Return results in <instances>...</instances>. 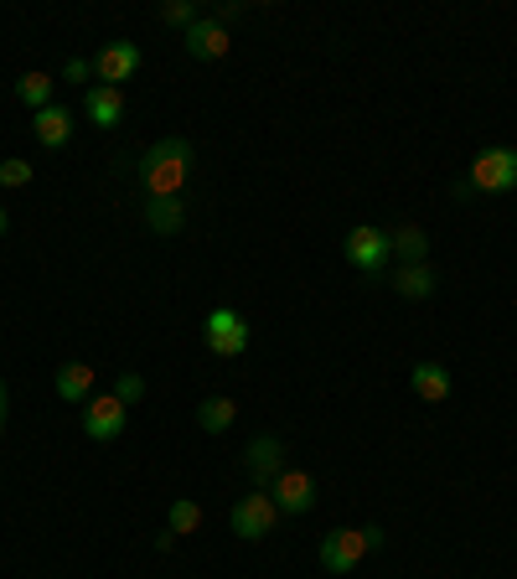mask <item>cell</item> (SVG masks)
I'll return each mask as SVG.
<instances>
[{
    "label": "cell",
    "mask_w": 517,
    "mask_h": 579,
    "mask_svg": "<svg viewBox=\"0 0 517 579\" xmlns=\"http://www.w3.org/2000/svg\"><path fill=\"white\" fill-rule=\"evenodd\" d=\"M187 177H192V140H181V134H166V140H156L140 156V192H146V202L181 197Z\"/></svg>",
    "instance_id": "cell-1"
},
{
    "label": "cell",
    "mask_w": 517,
    "mask_h": 579,
    "mask_svg": "<svg viewBox=\"0 0 517 579\" xmlns=\"http://www.w3.org/2000/svg\"><path fill=\"white\" fill-rule=\"evenodd\" d=\"M517 192V150L487 146L466 166V181H456V197H507Z\"/></svg>",
    "instance_id": "cell-2"
},
{
    "label": "cell",
    "mask_w": 517,
    "mask_h": 579,
    "mask_svg": "<svg viewBox=\"0 0 517 579\" xmlns=\"http://www.w3.org/2000/svg\"><path fill=\"white\" fill-rule=\"evenodd\" d=\"M384 538L388 533L378 522H368V528H337V533L321 538V553H316V559H321L326 575H352L372 549H384Z\"/></svg>",
    "instance_id": "cell-3"
},
{
    "label": "cell",
    "mask_w": 517,
    "mask_h": 579,
    "mask_svg": "<svg viewBox=\"0 0 517 579\" xmlns=\"http://www.w3.org/2000/svg\"><path fill=\"white\" fill-rule=\"evenodd\" d=\"M228 522H233V533H238V538H249V543H259V538L275 533V522H280V507H275V497H269V491L253 487L249 497H238V502H233Z\"/></svg>",
    "instance_id": "cell-4"
},
{
    "label": "cell",
    "mask_w": 517,
    "mask_h": 579,
    "mask_svg": "<svg viewBox=\"0 0 517 579\" xmlns=\"http://www.w3.org/2000/svg\"><path fill=\"white\" fill-rule=\"evenodd\" d=\"M202 342L212 357H243L249 352V321H243L233 306H218V311L202 321Z\"/></svg>",
    "instance_id": "cell-5"
},
{
    "label": "cell",
    "mask_w": 517,
    "mask_h": 579,
    "mask_svg": "<svg viewBox=\"0 0 517 579\" xmlns=\"http://www.w3.org/2000/svg\"><path fill=\"white\" fill-rule=\"evenodd\" d=\"M341 253H347V264H352V269H362V274H384V264H388V259H394V243H388V233H384V228L362 223V228H352V233H347Z\"/></svg>",
    "instance_id": "cell-6"
},
{
    "label": "cell",
    "mask_w": 517,
    "mask_h": 579,
    "mask_svg": "<svg viewBox=\"0 0 517 579\" xmlns=\"http://www.w3.org/2000/svg\"><path fill=\"white\" fill-rule=\"evenodd\" d=\"M243 471H249V481L259 491H269L275 481H280L285 471V446H280V435H253L249 450H243Z\"/></svg>",
    "instance_id": "cell-7"
},
{
    "label": "cell",
    "mask_w": 517,
    "mask_h": 579,
    "mask_svg": "<svg viewBox=\"0 0 517 579\" xmlns=\"http://www.w3.org/2000/svg\"><path fill=\"white\" fill-rule=\"evenodd\" d=\"M269 497L280 507V518H306L310 507H316V481L306 471H296V466H285L280 481L269 487Z\"/></svg>",
    "instance_id": "cell-8"
},
{
    "label": "cell",
    "mask_w": 517,
    "mask_h": 579,
    "mask_svg": "<svg viewBox=\"0 0 517 579\" xmlns=\"http://www.w3.org/2000/svg\"><path fill=\"white\" fill-rule=\"evenodd\" d=\"M125 419H130V409H125L115 393H93V399L83 403V435H89V440H119V435H125Z\"/></svg>",
    "instance_id": "cell-9"
},
{
    "label": "cell",
    "mask_w": 517,
    "mask_h": 579,
    "mask_svg": "<svg viewBox=\"0 0 517 579\" xmlns=\"http://www.w3.org/2000/svg\"><path fill=\"white\" fill-rule=\"evenodd\" d=\"M135 68H140V47H135V42H103L99 52H93V78L109 83V89L130 83Z\"/></svg>",
    "instance_id": "cell-10"
},
{
    "label": "cell",
    "mask_w": 517,
    "mask_h": 579,
    "mask_svg": "<svg viewBox=\"0 0 517 579\" xmlns=\"http://www.w3.org/2000/svg\"><path fill=\"white\" fill-rule=\"evenodd\" d=\"M181 42H187V52H192L197 62H218L228 58V31L212 21V16H202V21H192V27L181 31Z\"/></svg>",
    "instance_id": "cell-11"
},
{
    "label": "cell",
    "mask_w": 517,
    "mask_h": 579,
    "mask_svg": "<svg viewBox=\"0 0 517 579\" xmlns=\"http://www.w3.org/2000/svg\"><path fill=\"white\" fill-rule=\"evenodd\" d=\"M83 109H89V119L99 124V130H119L125 124V89H109V83H93L89 93H83Z\"/></svg>",
    "instance_id": "cell-12"
},
{
    "label": "cell",
    "mask_w": 517,
    "mask_h": 579,
    "mask_svg": "<svg viewBox=\"0 0 517 579\" xmlns=\"http://www.w3.org/2000/svg\"><path fill=\"white\" fill-rule=\"evenodd\" d=\"M37 140H42L47 150H62V146H68V140H73V109H68V104L37 109Z\"/></svg>",
    "instance_id": "cell-13"
},
{
    "label": "cell",
    "mask_w": 517,
    "mask_h": 579,
    "mask_svg": "<svg viewBox=\"0 0 517 579\" xmlns=\"http://www.w3.org/2000/svg\"><path fill=\"white\" fill-rule=\"evenodd\" d=\"M146 228L161 238H177L181 228H187V202H181V197H156V202H146Z\"/></svg>",
    "instance_id": "cell-14"
},
{
    "label": "cell",
    "mask_w": 517,
    "mask_h": 579,
    "mask_svg": "<svg viewBox=\"0 0 517 579\" xmlns=\"http://www.w3.org/2000/svg\"><path fill=\"white\" fill-rule=\"evenodd\" d=\"M409 388H414V393H419L425 403H445V399H450V372H445L440 362H414Z\"/></svg>",
    "instance_id": "cell-15"
},
{
    "label": "cell",
    "mask_w": 517,
    "mask_h": 579,
    "mask_svg": "<svg viewBox=\"0 0 517 579\" xmlns=\"http://www.w3.org/2000/svg\"><path fill=\"white\" fill-rule=\"evenodd\" d=\"M58 399L62 403H89L93 399V368L89 362H62L58 368Z\"/></svg>",
    "instance_id": "cell-16"
},
{
    "label": "cell",
    "mask_w": 517,
    "mask_h": 579,
    "mask_svg": "<svg viewBox=\"0 0 517 579\" xmlns=\"http://www.w3.org/2000/svg\"><path fill=\"white\" fill-rule=\"evenodd\" d=\"M394 290L404 300H429L435 296V269L429 264H399L394 269Z\"/></svg>",
    "instance_id": "cell-17"
},
{
    "label": "cell",
    "mask_w": 517,
    "mask_h": 579,
    "mask_svg": "<svg viewBox=\"0 0 517 579\" xmlns=\"http://www.w3.org/2000/svg\"><path fill=\"white\" fill-rule=\"evenodd\" d=\"M233 419H238V403H233V399H222V393H212V399L197 403V425H202L207 435L233 430Z\"/></svg>",
    "instance_id": "cell-18"
},
{
    "label": "cell",
    "mask_w": 517,
    "mask_h": 579,
    "mask_svg": "<svg viewBox=\"0 0 517 579\" xmlns=\"http://www.w3.org/2000/svg\"><path fill=\"white\" fill-rule=\"evenodd\" d=\"M388 243H394V253H399L404 264H425V253H429V238H425V228H419V223H404V228H394V233H388Z\"/></svg>",
    "instance_id": "cell-19"
},
{
    "label": "cell",
    "mask_w": 517,
    "mask_h": 579,
    "mask_svg": "<svg viewBox=\"0 0 517 579\" xmlns=\"http://www.w3.org/2000/svg\"><path fill=\"white\" fill-rule=\"evenodd\" d=\"M166 528H171L177 538L197 533V528H202V502H192V497H177V502H171V512H166Z\"/></svg>",
    "instance_id": "cell-20"
},
{
    "label": "cell",
    "mask_w": 517,
    "mask_h": 579,
    "mask_svg": "<svg viewBox=\"0 0 517 579\" xmlns=\"http://www.w3.org/2000/svg\"><path fill=\"white\" fill-rule=\"evenodd\" d=\"M16 99L31 109H47L52 104V73H21V83H16Z\"/></svg>",
    "instance_id": "cell-21"
},
{
    "label": "cell",
    "mask_w": 517,
    "mask_h": 579,
    "mask_svg": "<svg viewBox=\"0 0 517 579\" xmlns=\"http://www.w3.org/2000/svg\"><path fill=\"white\" fill-rule=\"evenodd\" d=\"M161 21H166V27H181V31H187L192 21H202V11H197L192 0H166V6H161Z\"/></svg>",
    "instance_id": "cell-22"
},
{
    "label": "cell",
    "mask_w": 517,
    "mask_h": 579,
    "mask_svg": "<svg viewBox=\"0 0 517 579\" xmlns=\"http://www.w3.org/2000/svg\"><path fill=\"white\" fill-rule=\"evenodd\" d=\"M115 399L125 403V409L140 403V399H146V378H140V372H119V378H115Z\"/></svg>",
    "instance_id": "cell-23"
},
{
    "label": "cell",
    "mask_w": 517,
    "mask_h": 579,
    "mask_svg": "<svg viewBox=\"0 0 517 579\" xmlns=\"http://www.w3.org/2000/svg\"><path fill=\"white\" fill-rule=\"evenodd\" d=\"M31 181V161H0V187H27Z\"/></svg>",
    "instance_id": "cell-24"
},
{
    "label": "cell",
    "mask_w": 517,
    "mask_h": 579,
    "mask_svg": "<svg viewBox=\"0 0 517 579\" xmlns=\"http://www.w3.org/2000/svg\"><path fill=\"white\" fill-rule=\"evenodd\" d=\"M89 73H93V62H83V58L62 62V78H68V83H89Z\"/></svg>",
    "instance_id": "cell-25"
},
{
    "label": "cell",
    "mask_w": 517,
    "mask_h": 579,
    "mask_svg": "<svg viewBox=\"0 0 517 579\" xmlns=\"http://www.w3.org/2000/svg\"><path fill=\"white\" fill-rule=\"evenodd\" d=\"M238 16H243V6H238V0H228V6H218V11H212V21H238Z\"/></svg>",
    "instance_id": "cell-26"
},
{
    "label": "cell",
    "mask_w": 517,
    "mask_h": 579,
    "mask_svg": "<svg viewBox=\"0 0 517 579\" xmlns=\"http://www.w3.org/2000/svg\"><path fill=\"white\" fill-rule=\"evenodd\" d=\"M11 415V393H6V378H0V419Z\"/></svg>",
    "instance_id": "cell-27"
},
{
    "label": "cell",
    "mask_w": 517,
    "mask_h": 579,
    "mask_svg": "<svg viewBox=\"0 0 517 579\" xmlns=\"http://www.w3.org/2000/svg\"><path fill=\"white\" fill-rule=\"evenodd\" d=\"M6 228H11V218H6V208H0V238H6Z\"/></svg>",
    "instance_id": "cell-28"
},
{
    "label": "cell",
    "mask_w": 517,
    "mask_h": 579,
    "mask_svg": "<svg viewBox=\"0 0 517 579\" xmlns=\"http://www.w3.org/2000/svg\"><path fill=\"white\" fill-rule=\"evenodd\" d=\"M0 435H6V419H0Z\"/></svg>",
    "instance_id": "cell-29"
}]
</instances>
